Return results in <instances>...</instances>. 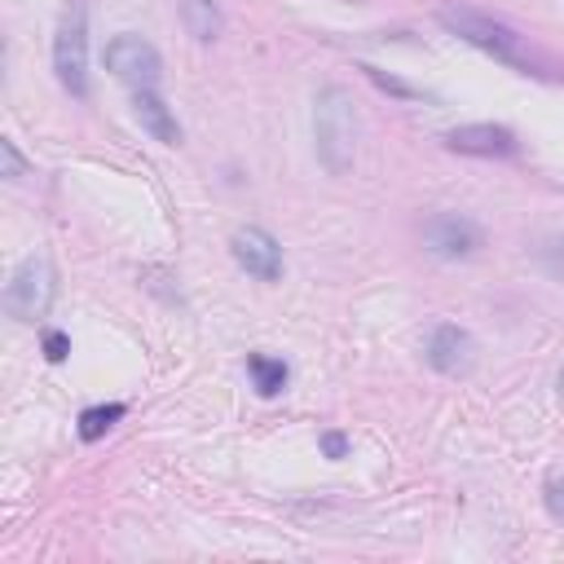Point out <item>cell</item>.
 <instances>
[{
  "label": "cell",
  "instance_id": "3",
  "mask_svg": "<svg viewBox=\"0 0 564 564\" xmlns=\"http://www.w3.org/2000/svg\"><path fill=\"white\" fill-rule=\"evenodd\" d=\"M53 300H57V273H53V264H48L44 256H26V260L13 269L9 286H4V308H9V317L35 326L40 317H48Z\"/></svg>",
  "mask_w": 564,
  "mask_h": 564
},
{
  "label": "cell",
  "instance_id": "18",
  "mask_svg": "<svg viewBox=\"0 0 564 564\" xmlns=\"http://www.w3.org/2000/svg\"><path fill=\"white\" fill-rule=\"evenodd\" d=\"M66 352H70V339L62 330H44V357L48 361H66Z\"/></svg>",
  "mask_w": 564,
  "mask_h": 564
},
{
  "label": "cell",
  "instance_id": "13",
  "mask_svg": "<svg viewBox=\"0 0 564 564\" xmlns=\"http://www.w3.org/2000/svg\"><path fill=\"white\" fill-rule=\"evenodd\" d=\"M123 414H128V405H119V401H110V405H88V410L79 414V441H101Z\"/></svg>",
  "mask_w": 564,
  "mask_h": 564
},
{
  "label": "cell",
  "instance_id": "20",
  "mask_svg": "<svg viewBox=\"0 0 564 564\" xmlns=\"http://www.w3.org/2000/svg\"><path fill=\"white\" fill-rule=\"evenodd\" d=\"M560 392H564V370H560Z\"/></svg>",
  "mask_w": 564,
  "mask_h": 564
},
{
  "label": "cell",
  "instance_id": "1",
  "mask_svg": "<svg viewBox=\"0 0 564 564\" xmlns=\"http://www.w3.org/2000/svg\"><path fill=\"white\" fill-rule=\"evenodd\" d=\"M357 101L344 84H322L313 97V145L330 176H348L357 163Z\"/></svg>",
  "mask_w": 564,
  "mask_h": 564
},
{
  "label": "cell",
  "instance_id": "16",
  "mask_svg": "<svg viewBox=\"0 0 564 564\" xmlns=\"http://www.w3.org/2000/svg\"><path fill=\"white\" fill-rule=\"evenodd\" d=\"M317 445H322V454H326L330 463H339V458L348 454V436H344V432H335V427H330V432H322V436H317Z\"/></svg>",
  "mask_w": 564,
  "mask_h": 564
},
{
  "label": "cell",
  "instance_id": "6",
  "mask_svg": "<svg viewBox=\"0 0 564 564\" xmlns=\"http://www.w3.org/2000/svg\"><path fill=\"white\" fill-rule=\"evenodd\" d=\"M419 238H423V251L436 260H467L485 247V229L463 212H432Z\"/></svg>",
  "mask_w": 564,
  "mask_h": 564
},
{
  "label": "cell",
  "instance_id": "12",
  "mask_svg": "<svg viewBox=\"0 0 564 564\" xmlns=\"http://www.w3.org/2000/svg\"><path fill=\"white\" fill-rule=\"evenodd\" d=\"M247 375H251V383H256L260 397H278L286 388V379H291L286 361L282 357H269V352H247Z\"/></svg>",
  "mask_w": 564,
  "mask_h": 564
},
{
  "label": "cell",
  "instance_id": "2",
  "mask_svg": "<svg viewBox=\"0 0 564 564\" xmlns=\"http://www.w3.org/2000/svg\"><path fill=\"white\" fill-rule=\"evenodd\" d=\"M436 22H441L449 35L467 40L471 48L489 53L494 62L516 66V70H533V53L524 48V35H520L516 26H507L502 18L480 13V9H471V4H441V9H436Z\"/></svg>",
  "mask_w": 564,
  "mask_h": 564
},
{
  "label": "cell",
  "instance_id": "4",
  "mask_svg": "<svg viewBox=\"0 0 564 564\" xmlns=\"http://www.w3.org/2000/svg\"><path fill=\"white\" fill-rule=\"evenodd\" d=\"M53 70H57V84L70 97H84L88 93V22H84V4L79 0H70V9L57 22V35H53Z\"/></svg>",
  "mask_w": 564,
  "mask_h": 564
},
{
  "label": "cell",
  "instance_id": "14",
  "mask_svg": "<svg viewBox=\"0 0 564 564\" xmlns=\"http://www.w3.org/2000/svg\"><path fill=\"white\" fill-rule=\"evenodd\" d=\"M22 172H26V159H22L18 145L4 137V141H0V176H4V181H18Z\"/></svg>",
  "mask_w": 564,
  "mask_h": 564
},
{
  "label": "cell",
  "instance_id": "19",
  "mask_svg": "<svg viewBox=\"0 0 564 564\" xmlns=\"http://www.w3.org/2000/svg\"><path fill=\"white\" fill-rule=\"evenodd\" d=\"M361 70H366V75H370V79H375L383 93H397V97H414V88H405L401 79H388V75H383V70H375V66H361Z\"/></svg>",
  "mask_w": 564,
  "mask_h": 564
},
{
  "label": "cell",
  "instance_id": "8",
  "mask_svg": "<svg viewBox=\"0 0 564 564\" xmlns=\"http://www.w3.org/2000/svg\"><path fill=\"white\" fill-rule=\"evenodd\" d=\"M423 357H427V366H432L436 375L463 379V375H471V366H476V339H471L463 326H454V322H436V326L427 330V339H423Z\"/></svg>",
  "mask_w": 564,
  "mask_h": 564
},
{
  "label": "cell",
  "instance_id": "15",
  "mask_svg": "<svg viewBox=\"0 0 564 564\" xmlns=\"http://www.w3.org/2000/svg\"><path fill=\"white\" fill-rule=\"evenodd\" d=\"M542 502H546L551 520H564V476H546L542 480Z\"/></svg>",
  "mask_w": 564,
  "mask_h": 564
},
{
  "label": "cell",
  "instance_id": "10",
  "mask_svg": "<svg viewBox=\"0 0 564 564\" xmlns=\"http://www.w3.org/2000/svg\"><path fill=\"white\" fill-rule=\"evenodd\" d=\"M132 115H137V123H141L154 141H163V145H181L185 132H181L172 106L159 97V88H137V93H132Z\"/></svg>",
  "mask_w": 564,
  "mask_h": 564
},
{
  "label": "cell",
  "instance_id": "9",
  "mask_svg": "<svg viewBox=\"0 0 564 564\" xmlns=\"http://www.w3.org/2000/svg\"><path fill=\"white\" fill-rule=\"evenodd\" d=\"M445 145L454 154H471V159H511L520 150L516 132L502 123H463V128L445 132Z\"/></svg>",
  "mask_w": 564,
  "mask_h": 564
},
{
  "label": "cell",
  "instance_id": "7",
  "mask_svg": "<svg viewBox=\"0 0 564 564\" xmlns=\"http://www.w3.org/2000/svg\"><path fill=\"white\" fill-rule=\"evenodd\" d=\"M229 251H234V260L247 278H256V282H278L282 278V242L269 229H260V225L234 229Z\"/></svg>",
  "mask_w": 564,
  "mask_h": 564
},
{
  "label": "cell",
  "instance_id": "17",
  "mask_svg": "<svg viewBox=\"0 0 564 564\" xmlns=\"http://www.w3.org/2000/svg\"><path fill=\"white\" fill-rule=\"evenodd\" d=\"M538 260L551 269V273H564V238H551L538 247Z\"/></svg>",
  "mask_w": 564,
  "mask_h": 564
},
{
  "label": "cell",
  "instance_id": "5",
  "mask_svg": "<svg viewBox=\"0 0 564 564\" xmlns=\"http://www.w3.org/2000/svg\"><path fill=\"white\" fill-rule=\"evenodd\" d=\"M106 66H110V75H115L119 84H128L132 93H137V88H159V79H163V57H159V48H154L145 35H132V31L115 35V40L106 44Z\"/></svg>",
  "mask_w": 564,
  "mask_h": 564
},
{
  "label": "cell",
  "instance_id": "11",
  "mask_svg": "<svg viewBox=\"0 0 564 564\" xmlns=\"http://www.w3.org/2000/svg\"><path fill=\"white\" fill-rule=\"evenodd\" d=\"M181 22H185V31H189L198 44H212V40L220 35V26H225L216 0H181Z\"/></svg>",
  "mask_w": 564,
  "mask_h": 564
}]
</instances>
